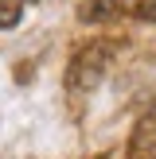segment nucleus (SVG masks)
Returning a JSON list of instances; mask_svg holds the SVG:
<instances>
[{
  "label": "nucleus",
  "mask_w": 156,
  "mask_h": 159,
  "mask_svg": "<svg viewBox=\"0 0 156 159\" xmlns=\"http://www.w3.org/2000/svg\"><path fill=\"white\" fill-rule=\"evenodd\" d=\"M105 66H109V43L82 47V51L74 54V62H70V70H66V89L70 93H90L94 85H98V78H101Z\"/></svg>",
  "instance_id": "f257e3e1"
},
{
  "label": "nucleus",
  "mask_w": 156,
  "mask_h": 159,
  "mask_svg": "<svg viewBox=\"0 0 156 159\" xmlns=\"http://www.w3.org/2000/svg\"><path fill=\"white\" fill-rule=\"evenodd\" d=\"M23 20V0H0V27H16Z\"/></svg>",
  "instance_id": "20e7f679"
},
{
  "label": "nucleus",
  "mask_w": 156,
  "mask_h": 159,
  "mask_svg": "<svg viewBox=\"0 0 156 159\" xmlns=\"http://www.w3.org/2000/svg\"><path fill=\"white\" fill-rule=\"evenodd\" d=\"M137 148H156V105H148V113L137 124Z\"/></svg>",
  "instance_id": "7ed1b4c3"
},
{
  "label": "nucleus",
  "mask_w": 156,
  "mask_h": 159,
  "mask_svg": "<svg viewBox=\"0 0 156 159\" xmlns=\"http://www.w3.org/2000/svg\"><path fill=\"white\" fill-rule=\"evenodd\" d=\"M137 12H140V20L156 23V0H137Z\"/></svg>",
  "instance_id": "39448f33"
},
{
  "label": "nucleus",
  "mask_w": 156,
  "mask_h": 159,
  "mask_svg": "<svg viewBox=\"0 0 156 159\" xmlns=\"http://www.w3.org/2000/svg\"><path fill=\"white\" fill-rule=\"evenodd\" d=\"M121 8H125V0H86V4L78 8V16H82L86 23H109Z\"/></svg>",
  "instance_id": "f03ea898"
}]
</instances>
